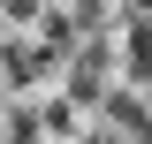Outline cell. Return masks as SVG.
<instances>
[{
	"label": "cell",
	"instance_id": "6da1fadb",
	"mask_svg": "<svg viewBox=\"0 0 152 144\" xmlns=\"http://www.w3.org/2000/svg\"><path fill=\"white\" fill-rule=\"evenodd\" d=\"M122 61H129V68H152V23H137V31H129V46H122Z\"/></svg>",
	"mask_w": 152,
	"mask_h": 144
},
{
	"label": "cell",
	"instance_id": "7a4b0ae2",
	"mask_svg": "<svg viewBox=\"0 0 152 144\" xmlns=\"http://www.w3.org/2000/svg\"><path fill=\"white\" fill-rule=\"evenodd\" d=\"M84 144H114V137H107V129H91V137H84Z\"/></svg>",
	"mask_w": 152,
	"mask_h": 144
}]
</instances>
